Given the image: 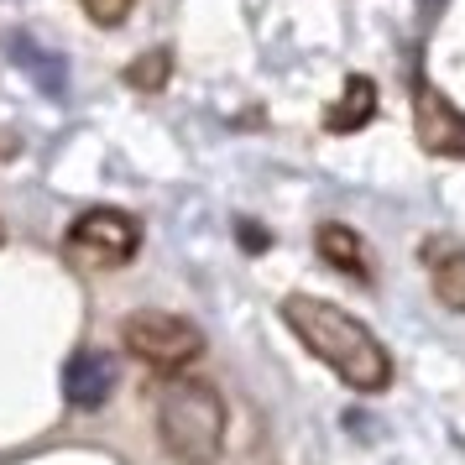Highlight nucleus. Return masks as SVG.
<instances>
[{
    "mask_svg": "<svg viewBox=\"0 0 465 465\" xmlns=\"http://www.w3.org/2000/svg\"><path fill=\"white\" fill-rule=\"evenodd\" d=\"M282 324L298 335V345L314 361H324L351 392L377 398L392 387V356L351 309H340L330 298L314 293H288L282 298Z\"/></svg>",
    "mask_w": 465,
    "mask_h": 465,
    "instance_id": "nucleus-1",
    "label": "nucleus"
},
{
    "mask_svg": "<svg viewBox=\"0 0 465 465\" xmlns=\"http://www.w3.org/2000/svg\"><path fill=\"white\" fill-rule=\"evenodd\" d=\"M152 423L157 444L178 465H214L225 450V398L204 377L163 371V381L152 387Z\"/></svg>",
    "mask_w": 465,
    "mask_h": 465,
    "instance_id": "nucleus-2",
    "label": "nucleus"
},
{
    "mask_svg": "<svg viewBox=\"0 0 465 465\" xmlns=\"http://www.w3.org/2000/svg\"><path fill=\"white\" fill-rule=\"evenodd\" d=\"M142 252V220L115 204H94L84 210L64 235V256L84 272H115Z\"/></svg>",
    "mask_w": 465,
    "mask_h": 465,
    "instance_id": "nucleus-3",
    "label": "nucleus"
},
{
    "mask_svg": "<svg viewBox=\"0 0 465 465\" xmlns=\"http://www.w3.org/2000/svg\"><path fill=\"white\" fill-rule=\"evenodd\" d=\"M121 345L152 371H183L204 356V330L168 309H136L121 319Z\"/></svg>",
    "mask_w": 465,
    "mask_h": 465,
    "instance_id": "nucleus-4",
    "label": "nucleus"
},
{
    "mask_svg": "<svg viewBox=\"0 0 465 465\" xmlns=\"http://www.w3.org/2000/svg\"><path fill=\"white\" fill-rule=\"evenodd\" d=\"M413 136H419V147L429 157L465 163V110L450 105L429 79L413 84Z\"/></svg>",
    "mask_w": 465,
    "mask_h": 465,
    "instance_id": "nucleus-5",
    "label": "nucleus"
},
{
    "mask_svg": "<svg viewBox=\"0 0 465 465\" xmlns=\"http://www.w3.org/2000/svg\"><path fill=\"white\" fill-rule=\"evenodd\" d=\"M121 387V361L100 351V345H84V351H74L64 366V398L68 408H79V413H94V408H105L110 392Z\"/></svg>",
    "mask_w": 465,
    "mask_h": 465,
    "instance_id": "nucleus-6",
    "label": "nucleus"
},
{
    "mask_svg": "<svg viewBox=\"0 0 465 465\" xmlns=\"http://www.w3.org/2000/svg\"><path fill=\"white\" fill-rule=\"evenodd\" d=\"M419 262L429 267V288L444 309L465 314V246L455 235H429L419 246Z\"/></svg>",
    "mask_w": 465,
    "mask_h": 465,
    "instance_id": "nucleus-7",
    "label": "nucleus"
},
{
    "mask_svg": "<svg viewBox=\"0 0 465 465\" xmlns=\"http://www.w3.org/2000/svg\"><path fill=\"white\" fill-rule=\"evenodd\" d=\"M5 58L22 68V74L43 89V94H53V100H64V94H68V64L53 53V47L32 43L26 32H11V37H5Z\"/></svg>",
    "mask_w": 465,
    "mask_h": 465,
    "instance_id": "nucleus-8",
    "label": "nucleus"
},
{
    "mask_svg": "<svg viewBox=\"0 0 465 465\" xmlns=\"http://www.w3.org/2000/svg\"><path fill=\"white\" fill-rule=\"evenodd\" d=\"M314 252L324 267H335V272L356 277V282H371V252H366V241H361L351 225H340V220H324L314 231Z\"/></svg>",
    "mask_w": 465,
    "mask_h": 465,
    "instance_id": "nucleus-9",
    "label": "nucleus"
},
{
    "mask_svg": "<svg viewBox=\"0 0 465 465\" xmlns=\"http://www.w3.org/2000/svg\"><path fill=\"white\" fill-rule=\"evenodd\" d=\"M371 115H377V84L366 74H351L340 84V100L324 110V131L330 136H356V131L371 126Z\"/></svg>",
    "mask_w": 465,
    "mask_h": 465,
    "instance_id": "nucleus-10",
    "label": "nucleus"
},
{
    "mask_svg": "<svg viewBox=\"0 0 465 465\" xmlns=\"http://www.w3.org/2000/svg\"><path fill=\"white\" fill-rule=\"evenodd\" d=\"M173 79V47H152V53H142V58H131L126 64V84L136 89H163Z\"/></svg>",
    "mask_w": 465,
    "mask_h": 465,
    "instance_id": "nucleus-11",
    "label": "nucleus"
},
{
    "mask_svg": "<svg viewBox=\"0 0 465 465\" xmlns=\"http://www.w3.org/2000/svg\"><path fill=\"white\" fill-rule=\"evenodd\" d=\"M79 5H84V16L94 26H121L131 16V5H136V0H79Z\"/></svg>",
    "mask_w": 465,
    "mask_h": 465,
    "instance_id": "nucleus-12",
    "label": "nucleus"
},
{
    "mask_svg": "<svg viewBox=\"0 0 465 465\" xmlns=\"http://www.w3.org/2000/svg\"><path fill=\"white\" fill-rule=\"evenodd\" d=\"M235 235H241L246 252H267V246H272V235L262 231V225H252V220H235Z\"/></svg>",
    "mask_w": 465,
    "mask_h": 465,
    "instance_id": "nucleus-13",
    "label": "nucleus"
},
{
    "mask_svg": "<svg viewBox=\"0 0 465 465\" xmlns=\"http://www.w3.org/2000/svg\"><path fill=\"white\" fill-rule=\"evenodd\" d=\"M423 11H429V16H440V11H444V0H423Z\"/></svg>",
    "mask_w": 465,
    "mask_h": 465,
    "instance_id": "nucleus-14",
    "label": "nucleus"
},
{
    "mask_svg": "<svg viewBox=\"0 0 465 465\" xmlns=\"http://www.w3.org/2000/svg\"><path fill=\"white\" fill-rule=\"evenodd\" d=\"M0 246H5V220H0Z\"/></svg>",
    "mask_w": 465,
    "mask_h": 465,
    "instance_id": "nucleus-15",
    "label": "nucleus"
}]
</instances>
